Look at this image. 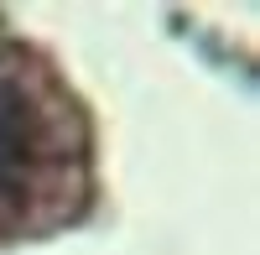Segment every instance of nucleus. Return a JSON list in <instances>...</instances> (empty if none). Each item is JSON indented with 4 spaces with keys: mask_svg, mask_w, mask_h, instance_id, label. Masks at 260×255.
Here are the masks:
<instances>
[{
    "mask_svg": "<svg viewBox=\"0 0 260 255\" xmlns=\"http://www.w3.org/2000/svg\"><path fill=\"white\" fill-rule=\"evenodd\" d=\"M26 167V131H0V187H16Z\"/></svg>",
    "mask_w": 260,
    "mask_h": 255,
    "instance_id": "1",
    "label": "nucleus"
}]
</instances>
